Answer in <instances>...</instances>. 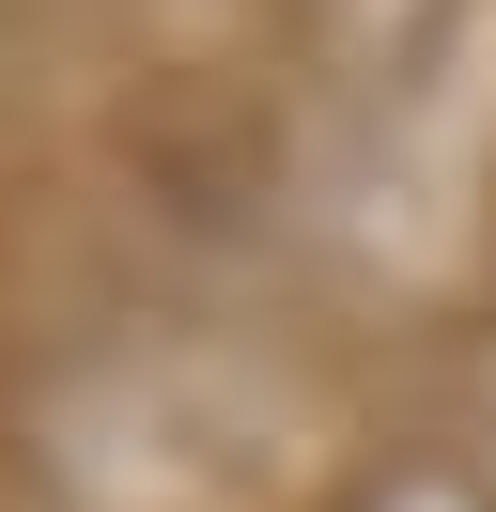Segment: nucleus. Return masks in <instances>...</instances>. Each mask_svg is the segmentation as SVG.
<instances>
[]
</instances>
